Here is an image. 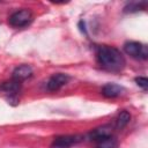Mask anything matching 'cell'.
I'll return each mask as SVG.
<instances>
[{
    "label": "cell",
    "instance_id": "1",
    "mask_svg": "<svg viewBox=\"0 0 148 148\" xmlns=\"http://www.w3.org/2000/svg\"><path fill=\"white\" fill-rule=\"evenodd\" d=\"M96 59L98 65L109 72L118 73L124 69L126 65V60L123 56V53L109 45H99L96 49Z\"/></svg>",
    "mask_w": 148,
    "mask_h": 148
},
{
    "label": "cell",
    "instance_id": "2",
    "mask_svg": "<svg viewBox=\"0 0 148 148\" xmlns=\"http://www.w3.org/2000/svg\"><path fill=\"white\" fill-rule=\"evenodd\" d=\"M31 21H32V12L27 8L16 10L8 18L9 24L14 28H23V27L28 25Z\"/></svg>",
    "mask_w": 148,
    "mask_h": 148
},
{
    "label": "cell",
    "instance_id": "3",
    "mask_svg": "<svg viewBox=\"0 0 148 148\" xmlns=\"http://www.w3.org/2000/svg\"><path fill=\"white\" fill-rule=\"evenodd\" d=\"M124 51L126 52V54H128L135 59H147L148 58L147 46L139 42H127L124 45Z\"/></svg>",
    "mask_w": 148,
    "mask_h": 148
},
{
    "label": "cell",
    "instance_id": "4",
    "mask_svg": "<svg viewBox=\"0 0 148 148\" xmlns=\"http://www.w3.org/2000/svg\"><path fill=\"white\" fill-rule=\"evenodd\" d=\"M80 136L77 135H60L54 138L51 148H69L77 142H80Z\"/></svg>",
    "mask_w": 148,
    "mask_h": 148
},
{
    "label": "cell",
    "instance_id": "5",
    "mask_svg": "<svg viewBox=\"0 0 148 148\" xmlns=\"http://www.w3.org/2000/svg\"><path fill=\"white\" fill-rule=\"evenodd\" d=\"M69 80V76L67 74H64V73H57V74H53L47 83H46V87L50 91H57L59 90L61 87H64Z\"/></svg>",
    "mask_w": 148,
    "mask_h": 148
},
{
    "label": "cell",
    "instance_id": "6",
    "mask_svg": "<svg viewBox=\"0 0 148 148\" xmlns=\"http://www.w3.org/2000/svg\"><path fill=\"white\" fill-rule=\"evenodd\" d=\"M125 89L117 83H106L102 88V95L106 98H116L124 94Z\"/></svg>",
    "mask_w": 148,
    "mask_h": 148
},
{
    "label": "cell",
    "instance_id": "7",
    "mask_svg": "<svg viewBox=\"0 0 148 148\" xmlns=\"http://www.w3.org/2000/svg\"><path fill=\"white\" fill-rule=\"evenodd\" d=\"M32 75V68L29 65H20L13 71V80L17 82H22L29 79Z\"/></svg>",
    "mask_w": 148,
    "mask_h": 148
},
{
    "label": "cell",
    "instance_id": "8",
    "mask_svg": "<svg viewBox=\"0 0 148 148\" xmlns=\"http://www.w3.org/2000/svg\"><path fill=\"white\" fill-rule=\"evenodd\" d=\"M112 126L110 125H102L95 130H92L90 133H89V136L90 139H94V140H99V139H104V138H108V136H111L112 135Z\"/></svg>",
    "mask_w": 148,
    "mask_h": 148
},
{
    "label": "cell",
    "instance_id": "9",
    "mask_svg": "<svg viewBox=\"0 0 148 148\" xmlns=\"http://www.w3.org/2000/svg\"><path fill=\"white\" fill-rule=\"evenodd\" d=\"M0 88H1V90H3L5 92H8V94H10V95H15V94H17V92L20 91V89H21V83L12 79L10 81L3 82Z\"/></svg>",
    "mask_w": 148,
    "mask_h": 148
},
{
    "label": "cell",
    "instance_id": "10",
    "mask_svg": "<svg viewBox=\"0 0 148 148\" xmlns=\"http://www.w3.org/2000/svg\"><path fill=\"white\" fill-rule=\"evenodd\" d=\"M130 120H131V114H130V112L123 110V111L119 112V114H118V117H117L116 125H117L118 128L121 130V128H124V127L130 123Z\"/></svg>",
    "mask_w": 148,
    "mask_h": 148
},
{
    "label": "cell",
    "instance_id": "11",
    "mask_svg": "<svg viewBox=\"0 0 148 148\" xmlns=\"http://www.w3.org/2000/svg\"><path fill=\"white\" fill-rule=\"evenodd\" d=\"M96 147L97 148H116L117 147V140L113 136L99 139V140H97Z\"/></svg>",
    "mask_w": 148,
    "mask_h": 148
},
{
    "label": "cell",
    "instance_id": "12",
    "mask_svg": "<svg viewBox=\"0 0 148 148\" xmlns=\"http://www.w3.org/2000/svg\"><path fill=\"white\" fill-rule=\"evenodd\" d=\"M140 6H146V3H145V2H141V3H139V2H132V3H130L125 9H126L127 12H136V10H140V9H141Z\"/></svg>",
    "mask_w": 148,
    "mask_h": 148
},
{
    "label": "cell",
    "instance_id": "13",
    "mask_svg": "<svg viewBox=\"0 0 148 148\" xmlns=\"http://www.w3.org/2000/svg\"><path fill=\"white\" fill-rule=\"evenodd\" d=\"M135 82L139 87H141L143 90H147L148 88V80L147 77H143V76H139V77H135Z\"/></svg>",
    "mask_w": 148,
    "mask_h": 148
}]
</instances>
